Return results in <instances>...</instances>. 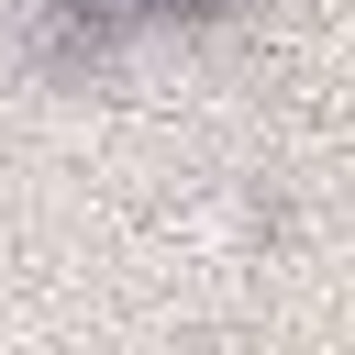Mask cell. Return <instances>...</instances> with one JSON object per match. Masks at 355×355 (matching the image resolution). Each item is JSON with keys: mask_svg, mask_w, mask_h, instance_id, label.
<instances>
[{"mask_svg": "<svg viewBox=\"0 0 355 355\" xmlns=\"http://www.w3.org/2000/svg\"><path fill=\"white\" fill-rule=\"evenodd\" d=\"M100 11H111V22L133 33V22H155V11H222V0H100Z\"/></svg>", "mask_w": 355, "mask_h": 355, "instance_id": "obj_1", "label": "cell"}]
</instances>
